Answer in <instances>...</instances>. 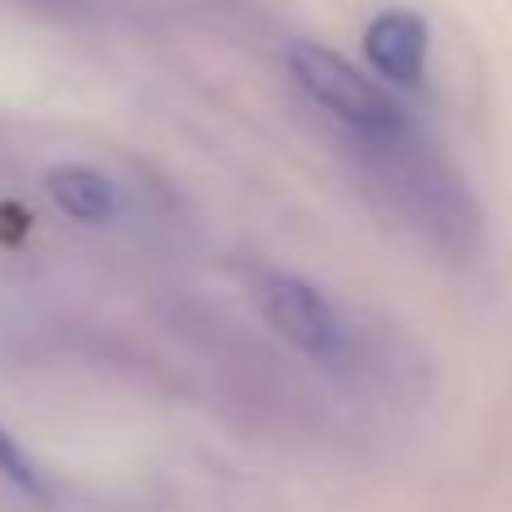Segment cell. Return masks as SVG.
I'll return each mask as SVG.
<instances>
[{"mask_svg":"<svg viewBox=\"0 0 512 512\" xmlns=\"http://www.w3.org/2000/svg\"><path fill=\"white\" fill-rule=\"evenodd\" d=\"M288 72L328 117L342 122V131H382V126L405 117L378 81H369L355 63H346L328 45L297 41L288 50Z\"/></svg>","mask_w":512,"mask_h":512,"instance_id":"cell-3","label":"cell"},{"mask_svg":"<svg viewBox=\"0 0 512 512\" xmlns=\"http://www.w3.org/2000/svg\"><path fill=\"white\" fill-rule=\"evenodd\" d=\"M0 477H5L14 490H23L27 499H41V504L50 499V486H45V472L36 468L32 459H27V450L14 441V436L5 432V427H0Z\"/></svg>","mask_w":512,"mask_h":512,"instance_id":"cell-6","label":"cell"},{"mask_svg":"<svg viewBox=\"0 0 512 512\" xmlns=\"http://www.w3.org/2000/svg\"><path fill=\"white\" fill-rule=\"evenodd\" d=\"M45 194L68 221L81 225H108L122 212V194L104 171L86 167V162H59L45 171Z\"/></svg>","mask_w":512,"mask_h":512,"instance_id":"cell-5","label":"cell"},{"mask_svg":"<svg viewBox=\"0 0 512 512\" xmlns=\"http://www.w3.org/2000/svg\"><path fill=\"white\" fill-rule=\"evenodd\" d=\"M432 27L414 9H387L364 27V54L391 86H423Z\"/></svg>","mask_w":512,"mask_h":512,"instance_id":"cell-4","label":"cell"},{"mask_svg":"<svg viewBox=\"0 0 512 512\" xmlns=\"http://www.w3.org/2000/svg\"><path fill=\"white\" fill-rule=\"evenodd\" d=\"M252 301L261 319L292 346L297 355H310L315 364H342L351 355V324L342 310L301 274L288 270H256Z\"/></svg>","mask_w":512,"mask_h":512,"instance_id":"cell-2","label":"cell"},{"mask_svg":"<svg viewBox=\"0 0 512 512\" xmlns=\"http://www.w3.org/2000/svg\"><path fill=\"white\" fill-rule=\"evenodd\" d=\"M364 176L378 185V194L405 216L409 225L427 234L432 243L459 252L477 243L481 216L463 180L450 171V162L400 117L382 131H346Z\"/></svg>","mask_w":512,"mask_h":512,"instance_id":"cell-1","label":"cell"}]
</instances>
